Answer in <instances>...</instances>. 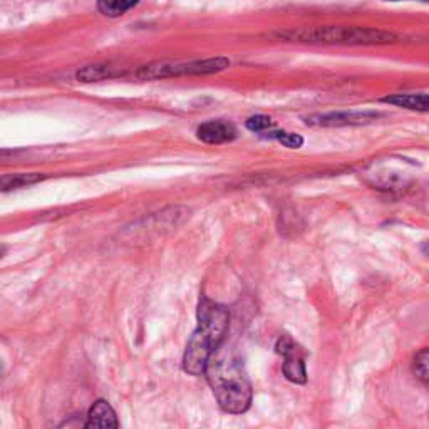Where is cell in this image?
Instances as JSON below:
<instances>
[{"label":"cell","instance_id":"obj_15","mask_svg":"<svg viewBox=\"0 0 429 429\" xmlns=\"http://www.w3.org/2000/svg\"><path fill=\"white\" fill-rule=\"evenodd\" d=\"M274 123H272V119L269 116H252L249 121H247V128H249L250 131H264L267 128H270Z\"/></svg>","mask_w":429,"mask_h":429},{"label":"cell","instance_id":"obj_10","mask_svg":"<svg viewBox=\"0 0 429 429\" xmlns=\"http://www.w3.org/2000/svg\"><path fill=\"white\" fill-rule=\"evenodd\" d=\"M138 2H140V0H99V11L108 17H119L123 16L128 9L136 6Z\"/></svg>","mask_w":429,"mask_h":429},{"label":"cell","instance_id":"obj_9","mask_svg":"<svg viewBox=\"0 0 429 429\" xmlns=\"http://www.w3.org/2000/svg\"><path fill=\"white\" fill-rule=\"evenodd\" d=\"M383 103L413 109V111L429 113V94H394V96L384 98Z\"/></svg>","mask_w":429,"mask_h":429},{"label":"cell","instance_id":"obj_2","mask_svg":"<svg viewBox=\"0 0 429 429\" xmlns=\"http://www.w3.org/2000/svg\"><path fill=\"white\" fill-rule=\"evenodd\" d=\"M205 376L223 411L230 414L249 411L252 404V386L235 357L218 354L217 351L210 357Z\"/></svg>","mask_w":429,"mask_h":429},{"label":"cell","instance_id":"obj_7","mask_svg":"<svg viewBox=\"0 0 429 429\" xmlns=\"http://www.w3.org/2000/svg\"><path fill=\"white\" fill-rule=\"evenodd\" d=\"M378 118L374 113H344V114H324V116L307 118V123L319 126H346V125H361L369 123Z\"/></svg>","mask_w":429,"mask_h":429},{"label":"cell","instance_id":"obj_5","mask_svg":"<svg viewBox=\"0 0 429 429\" xmlns=\"http://www.w3.org/2000/svg\"><path fill=\"white\" fill-rule=\"evenodd\" d=\"M277 354L284 356V376L290 383L305 384L307 383V369H305V359L297 344L287 336H282L275 346Z\"/></svg>","mask_w":429,"mask_h":429},{"label":"cell","instance_id":"obj_14","mask_svg":"<svg viewBox=\"0 0 429 429\" xmlns=\"http://www.w3.org/2000/svg\"><path fill=\"white\" fill-rule=\"evenodd\" d=\"M272 138H275V140L282 143L284 146L292 148V150H297L304 145V138L300 135H295V133H272Z\"/></svg>","mask_w":429,"mask_h":429},{"label":"cell","instance_id":"obj_13","mask_svg":"<svg viewBox=\"0 0 429 429\" xmlns=\"http://www.w3.org/2000/svg\"><path fill=\"white\" fill-rule=\"evenodd\" d=\"M109 76V68L106 66H88L78 73V79L83 83H93V81L104 79Z\"/></svg>","mask_w":429,"mask_h":429},{"label":"cell","instance_id":"obj_3","mask_svg":"<svg viewBox=\"0 0 429 429\" xmlns=\"http://www.w3.org/2000/svg\"><path fill=\"white\" fill-rule=\"evenodd\" d=\"M300 41L311 42H337V44H388L394 42L396 36L391 32L374 31V29L359 27H324L314 31L297 32L292 36Z\"/></svg>","mask_w":429,"mask_h":429},{"label":"cell","instance_id":"obj_6","mask_svg":"<svg viewBox=\"0 0 429 429\" xmlns=\"http://www.w3.org/2000/svg\"><path fill=\"white\" fill-rule=\"evenodd\" d=\"M197 135L200 140L210 143V145H220V143L235 140L237 130L227 121H208L198 128Z\"/></svg>","mask_w":429,"mask_h":429},{"label":"cell","instance_id":"obj_17","mask_svg":"<svg viewBox=\"0 0 429 429\" xmlns=\"http://www.w3.org/2000/svg\"><path fill=\"white\" fill-rule=\"evenodd\" d=\"M391 2H398V0H391Z\"/></svg>","mask_w":429,"mask_h":429},{"label":"cell","instance_id":"obj_16","mask_svg":"<svg viewBox=\"0 0 429 429\" xmlns=\"http://www.w3.org/2000/svg\"><path fill=\"white\" fill-rule=\"evenodd\" d=\"M421 250H423V254H424V255H426V257H428V259H429V242H424V243H423Z\"/></svg>","mask_w":429,"mask_h":429},{"label":"cell","instance_id":"obj_12","mask_svg":"<svg viewBox=\"0 0 429 429\" xmlns=\"http://www.w3.org/2000/svg\"><path fill=\"white\" fill-rule=\"evenodd\" d=\"M413 371L419 381L424 384H429V349H424L414 357Z\"/></svg>","mask_w":429,"mask_h":429},{"label":"cell","instance_id":"obj_1","mask_svg":"<svg viewBox=\"0 0 429 429\" xmlns=\"http://www.w3.org/2000/svg\"><path fill=\"white\" fill-rule=\"evenodd\" d=\"M230 314L225 305L203 297L198 305V326L190 337L183 356L185 373L192 376L205 374L207 364L225 341Z\"/></svg>","mask_w":429,"mask_h":429},{"label":"cell","instance_id":"obj_8","mask_svg":"<svg viewBox=\"0 0 429 429\" xmlns=\"http://www.w3.org/2000/svg\"><path fill=\"white\" fill-rule=\"evenodd\" d=\"M84 428H119L116 413L111 408V404L104 399H99L91 406L88 421H86Z\"/></svg>","mask_w":429,"mask_h":429},{"label":"cell","instance_id":"obj_4","mask_svg":"<svg viewBox=\"0 0 429 429\" xmlns=\"http://www.w3.org/2000/svg\"><path fill=\"white\" fill-rule=\"evenodd\" d=\"M230 66L227 57H214V59L203 61H190V63H176V64H151L145 66L138 71L136 78L140 79H165V78H178V76H205L220 73Z\"/></svg>","mask_w":429,"mask_h":429},{"label":"cell","instance_id":"obj_11","mask_svg":"<svg viewBox=\"0 0 429 429\" xmlns=\"http://www.w3.org/2000/svg\"><path fill=\"white\" fill-rule=\"evenodd\" d=\"M42 178H44V176L41 175H14L2 180V188L4 192H9V190L27 187V185L36 183V181H39Z\"/></svg>","mask_w":429,"mask_h":429}]
</instances>
